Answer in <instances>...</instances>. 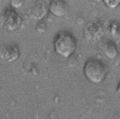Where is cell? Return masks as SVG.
<instances>
[{"label":"cell","instance_id":"obj_1","mask_svg":"<svg viewBox=\"0 0 120 119\" xmlns=\"http://www.w3.org/2000/svg\"><path fill=\"white\" fill-rule=\"evenodd\" d=\"M77 41L71 33L63 31L59 32L54 41L55 52L59 56L68 58L71 56L76 51Z\"/></svg>","mask_w":120,"mask_h":119},{"label":"cell","instance_id":"obj_2","mask_svg":"<svg viewBox=\"0 0 120 119\" xmlns=\"http://www.w3.org/2000/svg\"><path fill=\"white\" fill-rule=\"evenodd\" d=\"M83 70L85 77L90 82L94 84L102 82L105 78L108 72L106 65L96 59L88 60L84 65Z\"/></svg>","mask_w":120,"mask_h":119},{"label":"cell","instance_id":"obj_3","mask_svg":"<svg viewBox=\"0 0 120 119\" xmlns=\"http://www.w3.org/2000/svg\"><path fill=\"white\" fill-rule=\"evenodd\" d=\"M22 22L20 14L15 9H5L0 16V23L3 28L8 31H14L18 29Z\"/></svg>","mask_w":120,"mask_h":119},{"label":"cell","instance_id":"obj_4","mask_svg":"<svg viewBox=\"0 0 120 119\" xmlns=\"http://www.w3.org/2000/svg\"><path fill=\"white\" fill-rule=\"evenodd\" d=\"M19 55V49L15 45L6 44L0 46V58L3 60L12 62L16 60Z\"/></svg>","mask_w":120,"mask_h":119},{"label":"cell","instance_id":"obj_5","mask_svg":"<svg viewBox=\"0 0 120 119\" xmlns=\"http://www.w3.org/2000/svg\"><path fill=\"white\" fill-rule=\"evenodd\" d=\"M48 8L50 12L56 17H63L66 15L69 11L68 4L63 0H51Z\"/></svg>","mask_w":120,"mask_h":119},{"label":"cell","instance_id":"obj_6","mask_svg":"<svg viewBox=\"0 0 120 119\" xmlns=\"http://www.w3.org/2000/svg\"><path fill=\"white\" fill-rule=\"evenodd\" d=\"M86 37L89 39H96L100 37L103 33L102 28L100 23L93 22L87 26L85 31Z\"/></svg>","mask_w":120,"mask_h":119},{"label":"cell","instance_id":"obj_7","mask_svg":"<svg viewBox=\"0 0 120 119\" xmlns=\"http://www.w3.org/2000/svg\"><path fill=\"white\" fill-rule=\"evenodd\" d=\"M102 50L105 55L110 59L115 58L118 54V49L114 43L107 41L102 44Z\"/></svg>","mask_w":120,"mask_h":119},{"label":"cell","instance_id":"obj_8","mask_svg":"<svg viewBox=\"0 0 120 119\" xmlns=\"http://www.w3.org/2000/svg\"><path fill=\"white\" fill-rule=\"evenodd\" d=\"M47 12V8L44 3L39 2L32 9V15L34 19L40 20L44 18Z\"/></svg>","mask_w":120,"mask_h":119},{"label":"cell","instance_id":"obj_9","mask_svg":"<svg viewBox=\"0 0 120 119\" xmlns=\"http://www.w3.org/2000/svg\"><path fill=\"white\" fill-rule=\"evenodd\" d=\"M105 5L110 8H115L119 6L120 4V0H103Z\"/></svg>","mask_w":120,"mask_h":119},{"label":"cell","instance_id":"obj_10","mask_svg":"<svg viewBox=\"0 0 120 119\" xmlns=\"http://www.w3.org/2000/svg\"><path fill=\"white\" fill-rule=\"evenodd\" d=\"M11 6L15 8H19L22 5V2L21 0H12L11 2Z\"/></svg>","mask_w":120,"mask_h":119},{"label":"cell","instance_id":"obj_11","mask_svg":"<svg viewBox=\"0 0 120 119\" xmlns=\"http://www.w3.org/2000/svg\"><path fill=\"white\" fill-rule=\"evenodd\" d=\"M117 91L118 94L120 97V84L118 86V88L117 89Z\"/></svg>","mask_w":120,"mask_h":119}]
</instances>
